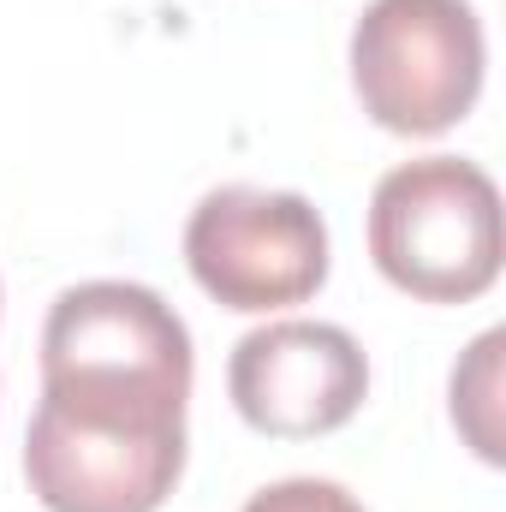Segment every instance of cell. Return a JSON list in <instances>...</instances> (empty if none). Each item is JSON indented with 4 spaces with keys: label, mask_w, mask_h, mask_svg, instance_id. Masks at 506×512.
Segmentation results:
<instances>
[{
    "label": "cell",
    "mask_w": 506,
    "mask_h": 512,
    "mask_svg": "<svg viewBox=\"0 0 506 512\" xmlns=\"http://www.w3.org/2000/svg\"><path fill=\"white\" fill-rule=\"evenodd\" d=\"M191 328L137 280H78L42 322L24 483L48 512H161L185 471Z\"/></svg>",
    "instance_id": "obj_1"
},
{
    "label": "cell",
    "mask_w": 506,
    "mask_h": 512,
    "mask_svg": "<svg viewBox=\"0 0 506 512\" xmlns=\"http://www.w3.org/2000/svg\"><path fill=\"white\" fill-rule=\"evenodd\" d=\"M381 280L423 304H471L501 280V191L465 155H423L381 173L370 197Z\"/></svg>",
    "instance_id": "obj_2"
},
{
    "label": "cell",
    "mask_w": 506,
    "mask_h": 512,
    "mask_svg": "<svg viewBox=\"0 0 506 512\" xmlns=\"http://www.w3.org/2000/svg\"><path fill=\"white\" fill-rule=\"evenodd\" d=\"M483 66L471 0H370L352 24V90L393 137L453 131L483 96Z\"/></svg>",
    "instance_id": "obj_3"
},
{
    "label": "cell",
    "mask_w": 506,
    "mask_h": 512,
    "mask_svg": "<svg viewBox=\"0 0 506 512\" xmlns=\"http://www.w3.org/2000/svg\"><path fill=\"white\" fill-rule=\"evenodd\" d=\"M185 268L227 310H286L328 280V221L298 191L215 185L185 221Z\"/></svg>",
    "instance_id": "obj_4"
},
{
    "label": "cell",
    "mask_w": 506,
    "mask_h": 512,
    "mask_svg": "<svg viewBox=\"0 0 506 512\" xmlns=\"http://www.w3.org/2000/svg\"><path fill=\"white\" fill-rule=\"evenodd\" d=\"M227 393L256 435L316 441L358 417L370 399V358L340 322H268L227 358Z\"/></svg>",
    "instance_id": "obj_5"
},
{
    "label": "cell",
    "mask_w": 506,
    "mask_h": 512,
    "mask_svg": "<svg viewBox=\"0 0 506 512\" xmlns=\"http://www.w3.org/2000/svg\"><path fill=\"white\" fill-rule=\"evenodd\" d=\"M501 346H506V334L489 328L465 352V364L453 370V423L471 441V453L489 459V465L506 459V447H501Z\"/></svg>",
    "instance_id": "obj_6"
},
{
    "label": "cell",
    "mask_w": 506,
    "mask_h": 512,
    "mask_svg": "<svg viewBox=\"0 0 506 512\" xmlns=\"http://www.w3.org/2000/svg\"><path fill=\"white\" fill-rule=\"evenodd\" d=\"M239 512H364V501L328 477H286V483L256 489Z\"/></svg>",
    "instance_id": "obj_7"
}]
</instances>
